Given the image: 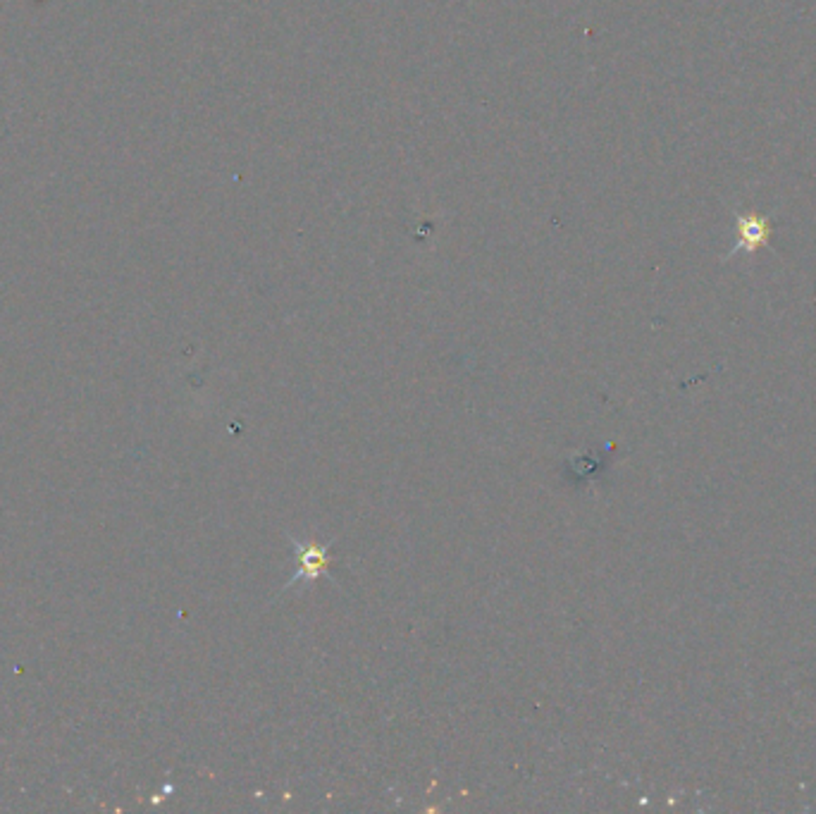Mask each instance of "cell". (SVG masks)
I'll list each match as a JSON object with an SVG mask.
<instances>
[{"label": "cell", "instance_id": "cell-1", "mask_svg": "<svg viewBox=\"0 0 816 814\" xmlns=\"http://www.w3.org/2000/svg\"><path fill=\"white\" fill-rule=\"evenodd\" d=\"M772 237V224L766 218H759V215H745V218H738V244L735 251L745 249L747 253H752L754 249L764 246Z\"/></svg>", "mask_w": 816, "mask_h": 814}, {"label": "cell", "instance_id": "cell-2", "mask_svg": "<svg viewBox=\"0 0 816 814\" xmlns=\"http://www.w3.org/2000/svg\"><path fill=\"white\" fill-rule=\"evenodd\" d=\"M328 561H325V551L320 547L309 545V550L301 554V573H306L309 578H315L320 571H325Z\"/></svg>", "mask_w": 816, "mask_h": 814}]
</instances>
